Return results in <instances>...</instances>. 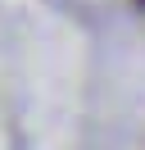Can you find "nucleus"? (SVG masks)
I'll return each mask as SVG.
<instances>
[{
  "mask_svg": "<svg viewBox=\"0 0 145 150\" xmlns=\"http://www.w3.org/2000/svg\"><path fill=\"white\" fill-rule=\"evenodd\" d=\"M141 5H145V0H141Z\"/></svg>",
  "mask_w": 145,
  "mask_h": 150,
  "instance_id": "1",
  "label": "nucleus"
}]
</instances>
